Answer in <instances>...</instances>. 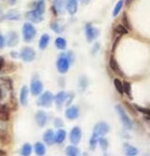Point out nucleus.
I'll return each instance as SVG.
<instances>
[{
    "instance_id": "obj_1",
    "label": "nucleus",
    "mask_w": 150,
    "mask_h": 156,
    "mask_svg": "<svg viewBox=\"0 0 150 156\" xmlns=\"http://www.w3.org/2000/svg\"><path fill=\"white\" fill-rule=\"evenodd\" d=\"M110 125L106 122H100L95 125L92 132V136L90 141V145L91 149H95L98 144V139L101 136H104L110 132Z\"/></svg>"
},
{
    "instance_id": "obj_2",
    "label": "nucleus",
    "mask_w": 150,
    "mask_h": 156,
    "mask_svg": "<svg viewBox=\"0 0 150 156\" xmlns=\"http://www.w3.org/2000/svg\"><path fill=\"white\" fill-rule=\"evenodd\" d=\"M115 109H116L117 113L119 114V117H120V120H121L123 125H124L127 129H130V130L132 129V128H133V122H132V120L130 119V117H128L127 114L126 113V111H125L124 107H123L121 105L118 104V105L115 106Z\"/></svg>"
},
{
    "instance_id": "obj_3",
    "label": "nucleus",
    "mask_w": 150,
    "mask_h": 156,
    "mask_svg": "<svg viewBox=\"0 0 150 156\" xmlns=\"http://www.w3.org/2000/svg\"><path fill=\"white\" fill-rule=\"evenodd\" d=\"M23 35L26 42H31L36 35V29L31 23H25L23 26Z\"/></svg>"
},
{
    "instance_id": "obj_4",
    "label": "nucleus",
    "mask_w": 150,
    "mask_h": 156,
    "mask_svg": "<svg viewBox=\"0 0 150 156\" xmlns=\"http://www.w3.org/2000/svg\"><path fill=\"white\" fill-rule=\"evenodd\" d=\"M53 95L50 91H45L42 93L37 100V105L44 107H50L53 101Z\"/></svg>"
},
{
    "instance_id": "obj_5",
    "label": "nucleus",
    "mask_w": 150,
    "mask_h": 156,
    "mask_svg": "<svg viewBox=\"0 0 150 156\" xmlns=\"http://www.w3.org/2000/svg\"><path fill=\"white\" fill-rule=\"evenodd\" d=\"M56 66H57L58 71L61 74H64L68 71V70L70 68V61L67 57L61 56L58 59Z\"/></svg>"
},
{
    "instance_id": "obj_6",
    "label": "nucleus",
    "mask_w": 150,
    "mask_h": 156,
    "mask_svg": "<svg viewBox=\"0 0 150 156\" xmlns=\"http://www.w3.org/2000/svg\"><path fill=\"white\" fill-rule=\"evenodd\" d=\"M20 56L22 58L23 61L26 62H30L34 60L35 58V52L33 48L31 47H26L22 51H21Z\"/></svg>"
},
{
    "instance_id": "obj_7",
    "label": "nucleus",
    "mask_w": 150,
    "mask_h": 156,
    "mask_svg": "<svg viewBox=\"0 0 150 156\" xmlns=\"http://www.w3.org/2000/svg\"><path fill=\"white\" fill-rule=\"evenodd\" d=\"M31 93L34 96H38L42 92V90H44V86H42V83L41 80H39L38 79H33L32 83H31Z\"/></svg>"
},
{
    "instance_id": "obj_8",
    "label": "nucleus",
    "mask_w": 150,
    "mask_h": 156,
    "mask_svg": "<svg viewBox=\"0 0 150 156\" xmlns=\"http://www.w3.org/2000/svg\"><path fill=\"white\" fill-rule=\"evenodd\" d=\"M81 139V130L80 127L75 126L72 129L70 133V141L72 144L76 145L80 143Z\"/></svg>"
},
{
    "instance_id": "obj_9",
    "label": "nucleus",
    "mask_w": 150,
    "mask_h": 156,
    "mask_svg": "<svg viewBox=\"0 0 150 156\" xmlns=\"http://www.w3.org/2000/svg\"><path fill=\"white\" fill-rule=\"evenodd\" d=\"M99 34V31L94 28L91 24H87L85 26V35H86V38L89 42H92L94 39L97 38Z\"/></svg>"
},
{
    "instance_id": "obj_10",
    "label": "nucleus",
    "mask_w": 150,
    "mask_h": 156,
    "mask_svg": "<svg viewBox=\"0 0 150 156\" xmlns=\"http://www.w3.org/2000/svg\"><path fill=\"white\" fill-rule=\"evenodd\" d=\"M35 121L36 124L40 126V127H44L46 125L47 122V116L46 113L42 110H39L35 114Z\"/></svg>"
},
{
    "instance_id": "obj_11",
    "label": "nucleus",
    "mask_w": 150,
    "mask_h": 156,
    "mask_svg": "<svg viewBox=\"0 0 150 156\" xmlns=\"http://www.w3.org/2000/svg\"><path fill=\"white\" fill-rule=\"evenodd\" d=\"M65 116L68 119L70 120H74L76 119L78 117H79V109L77 106H71L69 107L67 110H66V112H65Z\"/></svg>"
},
{
    "instance_id": "obj_12",
    "label": "nucleus",
    "mask_w": 150,
    "mask_h": 156,
    "mask_svg": "<svg viewBox=\"0 0 150 156\" xmlns=\"http://www.w3.org/2000/svg\"><path fill=\"white\" fill-rule=\"evenodd\" d=\"M18 41H19V38L17 34L14 31L9 32L7 35V45L10 47H15L18 43Z\"/></svg>"
},
{
    "instance_id": "obj_13",
    "label": "nucleus",
    "mask_w": 150,
    "mask_h": 156,
    "mask_svg": "<svg viewBox=\"0 0 150 156\" xmlns=\"http://www.w3.org/2000/svg\"><path fill=\"white\" fill-rule=\"evenodd\" d=\"M67 97H68V95H67L66 92H64V91L59 92V93L54 97V98H53V100L55 101L56 106H57L58 107H61V106H62V104L66 101Z\"/></svg>"
},
{
    "instance_id": "obj_14",
    "label": "nucleus",
    "mask_w": 150,
    "mask_h": 156,
    "mask_svg": "<svg viewBox=\"0 0 150 156\" xmlns=\"http://www.w3.org/2000/svg\"><path fill=\"white\" fill-rule=\"evenodd\" d=\"M26 18L30 20V22H33V23H40L42 20V15H39L34 10H32L26 14Z\"/></svg>"
},
{
    "instance_id": "obj_15",
    "label": "nucleus",
    "mask_w": 150,
    "mask_h": 156,
    "mask_svg": "<svg viewBox=\"0 0 150 156\" xmlns=\"http://www.w3.org/2000/svg\"><path fill=\"white\" fill-rule=\"evenodd\" d=\"M66 9L70 15H74L78 9L77 0H67L66 1Z\"/></svg>"
},
{
    "instance_id": "obj_16",
    "label": "nucleus",
    "mask_w": 150,
    "mask_h": 156,
    "mask_svg": "<svg viewBox=\"0 0 150 156\" xmlns=\"http://www.w3.org/2000/svg\"><path fill=\"white\" fill-rule=\"evenodd\" d=\"M110 66L111 70L114 72H116L117 74H119V76H123L124 75L122 71H121V69H120L119 65V63H118V61H117V60L113 56H111V58L110 60Z\"/></svg>"
},
{
    "instance_id": "obj_17",
    "label": "nucleus",
    "mask_w": 150,
    "mask_h": 156,
    "mask_svg": "<svg viewBox=\"0 0 150 156\" xmlns=\"http://www.w3.org/2000/svg\"><path fill=\"white\" fill-rule=\"evenodd\" d=\"M123 147H124V150L126 152V154L128 155V156H135L138 153V148H136L135 146L127 144V143H125L123 144Z\"/></svg>"
},
{
    "instance_id": "obj_18",
    "label": "nucleus",
    "mask_w": 150,
    "mask_h": 156,
    "mask_svg": "<svg viewBox=\"0 0 150 156\" xmlns=\"http://www.w3.org/2000/svg\"><path fill=\"white\" fill-rule=\"evenodd\" d=\"M28 87L26 86H24L21 88V92H20V103L23 106L27 105V98H28Z\"/></svg>"
},
{
    "instance_id": "obj_19",
    "label": "nucleus",
    "mask_w": 150,
    "mask_h": 156,
    "mask_svg": "<svg viewBox=\"0 0 150 156\" xmlns=\"http://www.w3.org/2000/svg\"><path fill=\"white\" fill-rule=\"evenodd\" d=\"M44 141L47 144H53L55 140H54V133L53 130H47L44 133Z\"/></svg>"
},
{
    "instance_id": "obj_20",
    "label": "nucleus",
    "mask_w": 150,
    "mask_h": 156,
    "mask_svg": "<svg viewBox=\"0 0 150 156\" xmlns=\"http://www.w3.org/2000/svg\"><path fill=\"white\" fill-rule=\"evenodd\" d=\"M65 137H66V132L62 129H59L56 132V133H54V140L57 144L63 143V141L65 140Z\"/></svg>"
},
{
    "instance_id": "obj_21",
    "label": "nucleus",
    "mask_w": 150,
    "mask_h": 156,
    "mask_svg": "<svg viewBox=\"0 0 150 156\" xmlns=\"http://www.w3.org/2000/svg\"><path fill=\"white\" fill-rule=\"evenodd\" d=\"M49 41H50V36L47 34H42L41 36V38H40V41H39V47H40V49L41 50H45L48 46Z\"/></svg>"
},
{
    "instance_id": "obj_22",
    "label": "nucleus",
    "mask_w": 150,
    "mask_h": 156,
    "mask_svg": "<svg viewBox=\"0 0 150 156\" xmlns=\"http://www.w3.org/2000/svg\"><path fill=\"white\" fill-rule=\"evenodd\" d=\"M5 18L7 19V20L15 21V20H19L20 19V15L15 10H10L9 12L7 13V15H5Z\"/></svg>"
},
{
    "instance_id": "obj_23",
    "label": "nucleus",
    "mask_w": 150,
    "mask_h": 156,
    "mask_svg": "<svg viewBox=\"0 0 150 156\" xmlns=\"http://www.w3.org/2000/svg\"><path fill=\"white\" fill-rule=\"evenodd\" d=\"M123 83V92L130 98V99H132V95H131V84L128 81H124Z\"/></svg>"
},
{
    "instance_id": "obj_24",
    "label": "nucleus",
    "mask_w": 150,
    "mask_h": 156,
    "mask_svg": "<svg viewBox=\"0 0 150 156\" xmlns=\"http://www.w3.org/2000/svg\"><path fill=\"white\" fill-rule=\"evenodd\" d=\"M34 151H35V153L38 155H44L45 153V146L44 145V144L37 142L34 144Z\"/></svg>"
},
{
    "instance_id": "obj_25",
    "label": "nucleus",
    "mask_w": 150,
    "mask_h": 156,
    "mask_svg": "<svg viewBox=\"0 0 150 156\" xmlns=\"http://www.w3.org/2000/svg\"><path fill=\"white\" fill-rule=\"evenodd\" d=\"M66 45H67V42L63 38H61V37L56 38V40H55V46L59 50H65Z\"/></svg>"
},
{
    "instance_id": "obj_26",
    "label": "nucleus",
    "mask_w": 150,
    "mask_h": 156,
    "mask_svg": "<svg viewBox=\"0 0 150 156\" xmlns=\"http://www.w3.org/2000/svg\"><path fill=\"white\" fill-rule=\"evenodd\" d=\"M133 106H134V108L138 111V112L143 114L144 116L150 117V108H147V107H145V106H138L137 104H135Z\"/></svg>"
},
{
    "instance_id": "obj_27",
    "label": "nucleus",
    "mask_w": 150,
    "mask_h": 156,
    "mask_svg": "<svg viewBox=\"0 0 150 156\" xmlns=\"http://www.w3.org/2000/svg\"><path fill=\"white\" fill-rule=\"evenodd\" d=\"M66 153L69 156H75L79 153V149L74 144L69 145L66 147Z\"/></svg>"
},
{
    "instance_id": "obj_28",
    "label": "nucleus",
    "mask_w": 150,
    "mask_h": 156,
    "mask_svg": "<svg viewBox=\"0 0 150 156\" xmlns=\"http://www.w3.org/2000/svg\"><path fill=\"white\" fill-rule=\"evenodd\" d=\"M53 8L57 13L61 14L63 9V0H53Z\"/></svg>"
},
{
    "instance_id": "obj_29",
    "label": "nucleus",
    "mask_w": 150,
    "mask_h": 156,
    "mask_svg": "<svg viewBox=\"0 0 150 156\" xmlns=\"http://www.w3.org/2000/svg\"><path fill=\"white\" fill-rule=\"evenodd\" d=\"M45 3H44V0H41V1H39L35 7V8L34 9L35 12H37L39 15H42L45 13Z\"/></svg>"
},
{
    "instance_id": "obj_30",
    "label": "nucleus",
    "mask_w": 150,
    "mask_h": 156,
    "mask_svg": "<svg viewBox=\"0 0 150 156\" xmlns=\"http://www.w3.org/2000/svg\"><path fill=\"white\" fill-rule=\"evenodd\" d=\"M115 32L120 35H125V34H128V30L123 26V25H118L115 28H114Z\"/></svg>"
},
{
    "instance_id": "obj_31",
    "label": "nucleus",
    "mask_w": 150,
    "mask_h": 156,
    "mask_svg": "<svg viewBox=\"0 0 150 156\" xmlns=\"http://www.w3.org/2000/svg\"><path fill=\"white\" fill-rule=\"evenodd\" d=\"M114 86H115V88L117 90V91L122 95L124 92H123V83L121 82V80L119 79H114Z\"/></svg>"
},
{
    "instance_id": "obj_32",
    "label": "nucleus",
    "mask_w": 150,
    "mask_h": 156,
    "mask_svg": "<svg viewBox=\"0 0 150 156\" xmlns=\"http://www.w3.org/2000/svg\"><path fill=\"white\" fill-rule=\"evenodd\" d=\"M123 6H124V0H119V1L116 4V6L114 7V10H113V16L114 17L117 16L119 14L120 10L123 7Z\"/></svg>"
},
{
    "instance_id": "obj_33",
    "label": "nucleus",
    "mask_w": 150,
    "mask_h": 156,
    "mask_svg": "<svg viewBox=\"0 0 150 156\" xmlns=\"http://www.w3.org/2000/svg\"><path fill=\"white\" fill-rule=\"evenodd\" d=\"M122 23H123V26H124L127 30H132V26H131L130 24V21H128L127 15L126 12H124L123 16H122Z\"/></svg>"
},
{
    "instance_id": "obj_34",
    "label": "nucleus",
    "mask_w": 150,
    "mask_h": 156,
    "mask_svg": "<svg viewBox=\"0 0 150 156\" xmlns=\"http://www.w3.org/2000/svg\"><path fill=\"white\" fill-rule=\"evenodd\" d=\"M32 152V146L29 144H25L23 145V148H22V153L24 156H28L30 155Z\"/></svg>"
},
{
    "instance_id": "obj_35",
    "label": "nucleus",
    "mask_w": 150,
    "mask_h": 156,
    "mask_svg": "<svg viewBox=\"0 0 150 156\" xmlns=\"http://www.w3.org/2000/svg\"><path fill=\"white\" fill-rule=\"evenodd\" d=\"M98 143L100 144V145L101 146V148H102L104 151H106V150H107V148H108V146H109L108 140H107V139H106L104 136L100 137V138L98 139Z\"/></svg>"
},
{
    "instance_id": "obj_36",
    "label": "nucleus",
    "mask_w": 150,
    "mask_h": 156,
    "mask_svg": "<svg viewBox=\"0 0 150 156\" xmlns=\"http://www.w3.org/2000/svg\"><path fill=\"white\" fill-rule=\"evenodd\" d=\"M7 128V124L6 120L0 118V133H5Z\"/></svg>"
},
{
    "instance_id": "obj_37",
    "label": "nucleus",
    "mask_w": 150,
    "mask_h": 156,
    "mask_svg": "<svg viewBox=\"0 0 150 156\" xmlns=\"http://www.w3.org/2000/svg\"><path fill=\"white\" fill-rule=\"evenodd\" d=\"M51 28H52V30L53 31H54L55 33H61V26L58 24V23H53V24H51Z\"/></svg>"
},
{
    "instance_id": "obj_38",
    "label": "nucleus",
    "mask_w": 150,
    "mask_h": 156,
    "mask_svg": "<svg viewBox=\"0 0 150 156\" xmlns=\"http://www.w3.org/2000/svg\"><path fill=\"white\" fill-rule=\"evenodd\" d=\"M7 144V140L6 136L4 135V133H0V145L1 144Z\"/></svg>"
},
{
    "instance_id": "obj_39",
    "label": "nucleus",
    "mask_w": 150,
    "mask_h": 156,
    "mask_svg": "<svg viewBox=\"0 0 150 156\" xmlns=\"http://www.w3.org/2000/svg\"><path fill=\"white\" fill-rule=\"evenodd\" d=\"M54 125H55L56 127L60 128V127H61L63 125V122H62V120L61 118H56L55 121H54Z\"/></svg>"
},
{
    "instance_id": "obj_40",
    "label": "nucleus",
    "mask_w": 150,
    "mask_h": 156,
    "mask_svg": "<svg viewBox=\"0 0 150 156\" xmlns=\"http://www.w3.org/2000/svg\"><path fill=\"white\" fill-rule=\"evenodd\" d=\"M4 43H5V40H4V37L0 34V47H3L4 46Z\"/></svg>"
},
{
    "instance_id": "obj_41",
    "label": "nucleus",
    "mask_w": 150,
    "mask_h": 156,
    "mask_svg": "<svg viewBox=\"0 0 150 156\" xmlns=\"http://www.w3.org/2000/svg\"><path fill=\"white\" fill-rule=\"evenodd\" d=\"M5 65V61L2 57H0V70H1Z\"/></svg>"
},
{
    "instance_id": "obj_42",
    "label": "nucleus",
    "mask_w": 150,
    "mask_h": 156,
    "mask_svg": "<svg viewBox=\"0 0 150 156\" xmlns=\"http://www.w3.org/2000/svg\"><path fill=\"white\" fill-rule=\"evenodd\" d=\"M132 2H133V0H126V5L128 7V6H130Z\"/></svg>"
},
{
    "instance_id": "obj_43",
    "label": "nucleus",
    "mask_w": 150,
    "mask_h": 156,
    "mask_svg": "<svg viewBox=\"0 0 150 156\" xmlns=\"http://www.w3.org/2000/svg\"><path fill=\"white\" fill-rule=\"evenodd\" d=\"M1 155H7V152H4L3 150L0 149V156H1Z\"/></svg>"
},
{
    "instance_id": "obj_44",
    "label": "nucleus",
    "mask_w": 150,
    "mask_h": 156,
    "mask_svg": "<svg viewBox=\"0 0 150 156\" xmlns=\"http://www.w3.org/2000/svg\"><path fill=\"white\" fill-rule=\"evenodd\" d=\"M2 97V93H1V88H0V98Z\"/></svg>"
},
{
    "instance_id": "obj_45",
    "label": "nucleus",
    "mask_w": 150,
    "mask_h": 156,
    "mask_svg": "<svg viewBox=\"0 0 150 156\" xmlns=\"http://www.w3.org/2000/svg\"><path fill=\"white\" fill-rule=\"evenodd\" d=\"M0 15H1V11H0Z\"/></svg>"
}]
</instances>
